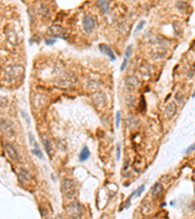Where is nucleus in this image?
Returning a JSON list of instances; mask_svg holds the SVG:
<instances>
[{"mask_svg":"<svg viewBox=\"0 0 195 219\" xmlns=\"http://www.w3.org/2000/svg\"><path fill=\"white\" fill-rule=\"evenodd\" d=\"M62 192L64 194V196L66 199H69L71 200L74 197L76 196L77 194V185L76 183L73 180L69 178H64V180L62 181Z\"/></svg>","mask_w":195,"mask_h":219,"instance_id":"obj_1","label":"nucleus"},{"mask_svg":"<svg viewBox=\"0 0 195 219\" xmlns=\"http://www.w3.org/2000/svg\"><path fill=\"white\" fill-rule=\"evenodd\" d=\"M22 74H23V67L22 65H19V64L10 65L5 70V79L8 82H10V83H13V82L19 80V78L22 76Z\"/></svg>","mask_w":195,"mask_h":219,"instance_id":"obj_2","label":"nucleus"},{"mask_svg":"<svg viewBox=\"0 0 195 219\" xmlns=\"http://www.w3.org/2000/svg\"><path fill=\"white\" fill-rule=\"evenodd\" d=\"M48 34L51 37L54 38H61V39H66L68 37V33L64 27L58 25H53L48 28Z\"/></svg>","mask_w":195,"mask_h":219,"instance_id":"obj_3","label":"nucleus"},{"mask_svg":"<svg viewBox=\"0 0 195 219\" xmlns=\"http://www.w3.org/2000/svg\"><path fill=\"white\" fill-rule=\"evenodd\" d=\"M82 23H83V28L85 32L90 33L97 27V18L93 15H85Z\"/></svg>","mask_w":195,"mask_h":219,"instance_id":"obj_4","label":"nucleus"},{"mask_svg":"<svg viewBox=\"0 0 195 219\" xmlns=\"http://www.w3.org/2000/svg\"><path fill=\"white\" fill-rule=\"evenodd\" d=\"M66 210L71 217L80 218L82 216V213H83V206L78 202H72L66 206Z\"/></svg>","mask_w":195,"mask_h":219,"instance_id":"obj_5","label":"nucleus"},{"mask_svg":"<svg viewBox=\"0 0 195 219\" xmlns=\"http://www.w3.org/2000/svg\"><path fill=\"white\" fill-rule=\"evenodd\" d=\"M140 80L136 76H128L126 79H125V86H126V89L130 92H134L138 89L140 86Z\"/></svg>","mask_w":195,"mask_h":219,"instance_id":"obj_6","label":"nucleus"},{"mask_svg":"<svg viewBox=\"0 0 195 219\" xmlns=\"http://www.w3.org/2000/svg\"><path fill=\"white\" fill-rule=\"evenodd\" d=\"M75 81H76L75 77L71 75V74H64V75L58 78L57 85H58L62 88H66V87L71 86Z\"/></svg>","mask_w":195,"mask_h":219,"instance_id":"obj_7","label":"nucleus"},{"mask_svg":"<svg viewBox=\"0 0 195 219\" xmlns=\"http://www.w3.org/2000/svg\"><path fill=\"white\" fill-rule=\"evenodd\" d=\"M4 148H5L6 153L8 154V156L10 157V159H12L15 162H19L20 161V154L19 152L17 151V149L12 145L10 143H5L4 145Z\"/></svg>","mask_w":195,"mask_h":219,"instance_id":"obj_8","label":"nucleus"},{"mask_svg":"<svg viewBox=\"0 0 195 219\" xmlns=\"http://www.w3.org/2000/svg\"><path fill=\"white\" fill-rule=\"evenodd\" d=\"M0 131H2L7 135H14V130L12 128V124L7 120H0Z\"/></svg>","mask_w":195,"mask_h":219,"instance_id":"obj_9","label":"nucleus"},{"mask_svg":"<svg viewBox=\"0 0 195 219\" xmlns=\"http://www.w3.org/2000/svg\"><path fill=\"white\" fill-rule=\"evenodd\" d=\"M99 49H100V51L101 53L104 54L105 56H107L111 61H115L116 60V57H115V55H114V52H113V51L111 50V48L109 46L105 45V44H100Z\"/></svg>","mask_w":195,"mask_h":219,"instance_id":"obj_10","label":"nucleus"},{"mask_svg":"<svg viewBox=\"0 0 195 219\" xmlns=\"http://www.w3.org/2000/svg\"><path fill=\"white\" fill-rule=\"evenodd\" d=\"M177 113V105L175 102H170L165 107V115L167 118L172 119Z\"/></svg>","mask_w":195,"mask_h":219,"instance_id":"obj_11","label":"nucleus"},{"mask_svg":"<svg viewBox=\"0 0 195 219\" xmlns=\"http://www.w3.org/2000/svg\"><path fill=\"white\" fill-rule=\"evenodd\" d=\"M93 101L95 102L99 107L104 106L105 104V96H104L103 93H95L92 96Z\"/></svg>","mask_w":195,"mask_h":219,"instance_id":"obj_12","label":"nucleus"},{"mask_svg":"<svg viewBox=\"0 0 195 219\" xmlns=\"http://www.w3.org/2000/svg\"><path fill=\"white\" fill-rule=\"evenodd\" d=\"M37 12H38V15L40 16V17L44 18V19H47L49 17L50 15V9L49 7L46 5L44 3H41L40 5L38 6L37 8Z\"/></svg>","mask_w":195,"mask_h":219,"instance_id":"obj_13","label":"nucleus"},{"mask_svg":"<svg viewBox=\"0 0 195 219\" xmlns=\"http://www.w3.org/2000/svg\"><path fill=\"white\" fill-rule=\"evenodd\" d=\"M19 178H20V180L22 181V182H28L32 179L30 173L25 169H20L19 170Z\"/></svg>","mask_w":195,"mask_h":219,"instance_id":"obj_14","label":"nucleus"},{"mask_svg":"<svg viewBox=\"0 0 195 219\" xmlns=\"http://www.w3.org/2000/svg\"><path fill=\"white\" fill-rule=\"evenodd\" d=\"M98 6L104 14H107L110 10V4L108 0H98Z\"/></svg>","mask_w":195,"mask_h":219,"instance_id":"obj_15","label":"nucleus"},{"mask_svg":"<svg viewBox=\"0 0 195 219\" xmlns=\"http://www.w3.org/2000/svg\"><path fill=\"white\" fill-rule=\"evenodd\" d=\"M163 191H164V188H163L162 184H160V183H155L153 187L151 188V194L153 197H158L159 195L162 194Z\"/></svg>","mask_w":195,"mask_h":219,"instance_id":"obj_16","label":"nucleus"},{"mask_svg":"<svg viewBox=\"0 0 195 219\" xmlns=\"http://www.w3.org/2000/svg\"><path fill=\"white\" fill-rule=\"evenodd\" d=\"M43 145L45 147V150L47 152V154H48L50 157H52L53 154H54V150H53V146L51 142L49 141L48 139H44L43 140Z\"/></svg>","mask_w":195,"mask_h":219,"instance_id":"obj_17","label":"nucleus"},{"mask_svg":"<svg viewBox=\"0 0 195 219\" xmlns=\"http://www.w3.org/2000/svg\"><path fill=\"white\" fill-rule=\"evenodd\" d=\"M90 157V151L87 147H83L82 148V150L80 152V155H79V160L81 162H84L86 160H88Z\"/></svg>","mask_w":195,"mask_h":219,"instance_id":"obj_18","label":"nucleus"},{"mask_svg":"<svg viewBox=\"0 0 195 219\" xmlns=\"http://www.w3.org/2000/svg\"><path fill=\"white\" fill-rule=\"evenodd\" d=\"M140 73L142 74V76H146L149 77L151 75V66L148 64H143L142 67H140Z\"/></svg>","mask_w":195,"mask_h":219,"instance_id":"obj_19","label":"nucleus"},{"mask_svg":"<svg viewBox=\"0 0 195 219\" xmlns=\"http://www.w3.org/2000/svg\"><path fill=\"white\" fill-rule=\"evenodd\" d=\"M136 123H138V120H136V118L135 116L130 115V116L127 117V119H126V125H127L128 128L135 127L136 125Z\"/></svg>","mask_w":195,"mask_h":219,"instance_id":"obj_20","label":"nucleus"},{"mask_svg":"<svg viewBox=\"0 0 195 219\" xmlns=\"http://www.w3.org/2000/svg\"><path fill=\"white\" fill-rule=\"evenodd\" d=\"M175 99H176V101H178V103H182L183 100H184V96H183V93L181 91H178V92L176 93Z\"/></svg>","mask_w":195,"mask_h":219,"instance_id":"obj_21","label":"nucleus"},{"mask_svg":"<svg viewBox=\"0 0 195 219\" xmlns=\"http://www.w3.org/2000/svg\"><path fill=\"white\" fill-rule=\"evenodd\" d=\"M176 6H177V8L178 10L182 11V10H186L187 8H188V4L184 1H178L177 4H176Z\"/></svg>","mask_w":195,"mask_h":219,"instance_id":"obj_22","label":"nucleus"},{"mask_svg":"<svg viewBox=\"0 0 195 219\" xmlns=\"http://www.w3.org/2000/svg\"><path fill=\"white\" fill-rule=\"evenodd\" d=\"M132 53H133V48L132 46H128L126 50H125V58H129L131 56H132Z\"/></svg>","mask_w":195,"mask_h":219,"instance_id":"obj_23","label":"nucleus"},{"mask_svg":"<svg viewBox=\"0 0 195 219\" xmlns=\"http://www.w3.org/2000/svg\"><path fill=\"white\" fill-rule=\"evenodd\" d=\"M32 153H33L35 156H37V157H38L39 159H42V158H43L42 152H41L40 149H39V147H38V146H36V148H35V149L32 151Z\"/></svg>","mask_w":195,"mask_h":219,"instance_id":"obj_24","label":"nucleus"},{"mask_svg":"<svg viewBox=\"0 0 195 219\" xmlns=\"http://www.w3.org/2000/svg\"><path fill=\"white\" fill-rule=\"evenodd\" d=\"M194 73H195V64H193V65L190 67L189 71L187 72V76H188V78H192L193 75H194Z\"/></svg>","mask_w":195,"mask_h":219,"instance_id":"obj_25","label":"nucleus"},{"mask_svg":"<svg viewBox=\"0 0 195 219\" xmlns=\"http://www.w3.org/2000/svg\"><path fill=\"white\" fill-rule=\"evenodd\" d=\"M146 25V22L144 21H142V22H140V23L138 25H136V32H139V31H140L142 29V27Z\"/></svg>","mask_w":195,"mask_h":219,"instance_id":"obj_26","label":"nucleus"},{"mask_svg":"<svg viewBox=\"0 0 195 219\" xmlns=\"http://www.w3.org/2000/svg\"><path fill=\"white\" fill-rule=\"evenodd\" d=\"M120 120H121V113L119 111L116 112V128H119V124H120Z\"/></svg>","mask_w":195,"mask_h":219,"instance_id":"obj_27","label":"nucleus"},{"mask_svg":"<svg viewBox=\"0 0 195 219\" xmlns=\"http://www.w3.org/2000/svg\"><path fill=\"white\" fill-rule=\"evenodd\" d=\"M140 111L146 110V100H144L143 96H142V99H140Z\"/></svg>","mask_w":195,"mask_h":219,"instance_id":"obj_28","label":"nucleus"},{"mask_svg":"<svg viewBox=\"0 0 195 219\" xmlns=\"http://www.w3.org/2000/svg\"><path fill=\"white\" fill-rule=\"evenodd\" d=\"M127 64H128V58H124V61H123V62H122V64H121V66H120V70H121V71H123V70H125V68H126Z\"/></svg>","mask_w":195,"mask_h":219,"instance_id":"obj_29","label":"nucleus"},{"mask_svg":"<svg viewBox=\"0 0 195 219\" xmlns=\"http://www.w3.org/2000/svg\"><path fill=\"white\" fill-rule=\"evenodd\" d=\"M143 190H144V185H142V186H140V188L135 192V195H136V197H140V194H142V193L143 192Z\"/></svg>","mask_w":195,"mask_h":219,"instance_id":"obj_30","label":"nucleus"},{"mask_svg":"<svg viewBox=\"0 0 195 219\" xmlns=\"http://www.w3.org/2000/svg\"><path fill=\"white\" fill-rule=\"evenodd\" d=\"M194 150H195V143L192 144V145L189 146L188 148H187L186 151H185V153H186V154H189L190 152H192V151H194Z\"/></svg>","mask_w":195,"mask_h":219,"instance_id":"obj_31","label":"nucleus"},{"mask_svg":"<svg viewBox=\"0 0 195 219\" xmlns=\"http://www.w3.org/2000/svg\"><path fill=\"white\" fill-rule=\"evenodd\" d=\"M45 43L47 45H54L55 43H56V40H55V39H51V40L50 39H47V40L45 41Z\"/></svg>","mask_w":195,"mask_h":219,"instance_id":"obj_32","label":"nucleus"},{"mask_svg":"<svg viewBox=\"0 0 195 219\" xmlns=\"http://www.w3.org/2000/svg\"><path fill=\"white\" fill-rule=\"evenodd\" d=\"M117 160H120V146L117 145Z\"/></svg>","mask_w":195,"mask_h":219,"instance_id":"obj_33","label":"nucleus"},{"mask_svg":"<svg viewBox=\"0 0 195 219\" xmlns=\"http://www.w3.org/2000/svg\"><path fill=\"white\" fill-rule=\"evenodd\" d=\"M29 138H30V142L32 144H34V139H33V136H32V135H31V134H29Z\"/></svg>","mask_w":195,"mask_h":219,"instance_id":"obj_34","label":"nucleus"},{"mask_svg":"<svg viewBox=\"0 0 195 219\" xmlns=\"http://www.w3.org/2000/svg\"><path fill=\"white\" fill-rule=\"evenodd\" d=\"M193 96H195V91H194V93H193Z\"/></svg>","mask_w":195,"mask_h":219,"instance_id":"obj_35","label":"nucleus"}]
</instances>
